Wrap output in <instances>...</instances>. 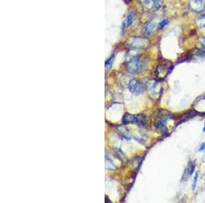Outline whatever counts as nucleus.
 Returning a JSON list of instances; mask_svg holds the SVG:
<instances>
[{"label": "nucleus", "instance_id": "f8f14e48", "mask_svg": "<svg viewBox=\"0 0 205 203\" xmlns=\"http://www.w3.org/2000/svg\"><path fill=\"white\" fill-rule=\"evenodd\" d=\"M147 116L145 114H136V123L139 126H144L147 123Z\"/></svg>", "mask_w": 205, "mask_h": 203}, {"label": "nucleus", "instance_id": "423d86ee", "mask_svg": "<svg viewBox=\"0 0 205 203\" xmlns=\"http://www.w3.org/2000/svg\"><path fill=\"white\" fill-rule=\"evenodd\" d=\"M128 88L131 93L135 95L140 94L144 90L142 83L140 80L133 78L129 81L128 84Z\"/></svg>", "mask_w": 205, "mask_h": 203}, {"label": "nucleus", "instance_id": "4468645a", "mask_svg": "<svg viewBox=\"0 0 205 203\" xmlns=\"http://www.w3.org/2000/svg\"><path fill=\"white\" fill-rule=\"evenodd\" d=\"M136 17H137V15H136L135 13L133 12H130L129 14L127 15V18H126V20H125L127 27H130L131 25H133V23H134V21H135V19H136Z\"/></svg>", "mask_w": 205, "mask_h": 203}, {"label": "nucleus", "instance_id": "ddd939ff", "mask_svg": "<svg viewBox=\"0 0 205 203\" xmlns=\"http://www.w3.org/2000/svg\"><path fill=\"white\" fill-rule=\"evenodd\" d=\"M196 23L198 28H205V12L202 13L196 18Z\"/></svg>", "mask_w": 205, "mask_h": 203}, {"label": "nucleus", "instance_id": "f3484780", "mask_svg": "<svg viewBox=\"0 0 205 203\" xmlns=\"http://www.w3.org/2000/svg\"><path fill=\"white\" fill-rule=\"evenodd\" d=\"M170 21L169 19H168V18H164V19L161 20V21H159L158 23V30H162V29H164L165 26H167L168 24H170Z\"/></svg>", "mask_w": 205, "mask_h": 203}, {"label": "nucleus", "instance_id": "f03ea898", "mask_svg": "<svg viewBox=\"0 0 205 203\" xmlns=\"http://www.w3.org/2000/svg\"><path fill=\"white\" fill-rule=\"evenodd\" d=\"M158 23H159L157 21V18H152L142 29V33L144 36L152 35L157 30H158V28H157L158 27Z\"/></svg>", "mask_w": 205, "mask_h": 203}, {"label": "nucleus", "instance_id": "7ed1b4c3", "mask_svg": "<svg viewBox=\"0 0 205 203\" xmlns=\"http://www.w3.org/2000/svg\"><path fill=\"white\" fill-rule=\"evenodd\" d=\"M141 62L138 57H135L129 60L127 64V70L129 73L131 74L138 73L142 69Z\"/></svg>", "mask_w": 205, "mask_h": 203}, {"label": "nucleus", "instance_id": "2eb2a0df", "mask_svg": "<svg viewBox=\"0 0 205 203\" xmlns=\"http://www.w3.org/2000/svg\"><path fill=\"white\" fill-rule=\"evenodd\" d=\"M140 3L141 6L144 7V8L149 9L152 6L153 7V4H152V0H140Z\"/></svg>", "mask_w": 205, "mask_h": 203}, {"label": "nucleus", "instance_id": "dca6fc26", "mask_svg": "<svg viewBox=\"0 0 205 203\" xmlns=\"http://www.w3.org/2000/svg\"><path fill=\"white\" fill-rule=\"evenodd\" d=\"M164 3V0H152L153 8L156 10H159L163 7Z\"/></svg>", "mask_w": 205, "mask_h": 203}, {"label": "nucleus", "instance_id": "9d476101", "mask_svg": "<svg viewBox=\"0 0 205 203\" xmlns=\"http://www.w3.org/2000/svg\"><path fill=\"white\" fill-rule=\"evenodd\" d=\"M122 123L125 125L128 124H135L136 123V115L126 113L122 118Z\"/></svg>", "mask_w": 205, "mask_h": 203}, {"label": "nucleus", "instance_id": "412c9836", "mask_svg": "<svg viewBox=\"0 0 205 203\" xmlns=\"http://www.w3.org/2000/svg\"><path fill=\"white\" fill-rule=\"evenodd\" d=\"M190 175V170H189V168H185V171L182 175V178H181V182H185L187 181V179L188 178V176Z\"/></svg>", "mask_w": 205, "mask_h": 203}, {"label": "nucleus", "instance_id": "39448f33", "mask_svg": "<svg viewBox=\"0 0 205 203\" xmlns=\"http://www.w3.org/2000/svg\"><path fill=\"white\" fill-rule=\"evenodd\" d=\"M188 6L193 12L202 13L205 11V0H189Z\"/></svg>", "mask_w": 205, "mask_h": 203}, {"label": "nucleus", "instance_id": "aec40b11", "mask_svg": "<svg viewBox=\"0 0 205 203\" xmlns=\"http://www.w3.org/2000/svg\"><path fill=\"white\" fill-rule=\"evenodd\" d=\"M187 168H189V170H190V176L192 175V174L194 173V170H195V168H196L195 162H190V163H189V165L187 166Z\"/></svg>", "mask_w": 205, "mask_h": 203}, {"label": "nucleus", "instance_id": "f257e3e1", "mask_svg": "<svg viewBox=\"0 0 205 203\" xmlns=\"http://www.w3.org/2000/svg\"><path fill=\"white\" fill-rule=\"evenodd\" d=\"M125 47L129 49L143 50L148 48L151 41L145 36H132L129 37L125 42Z\"/></svg>", "mask_w": 205, "mask_h": 203}, {"label": "nucleus", "instance_id": "5701e85b", "mask_svg": "<svg viewBox=\"0 0 205 203\" xmlns=\"http://www.w3.org/2000/svg\"><path fill=\"white\" fill-rule=\"evenodd\" d=\"M200 44L203 50L205 51V36H202L200 39Z\"/></svg>", "mask_w": 205, "mask_h": 203}, {"label": "nucleus", "instance_id": "a211bd4d", "mask_svg": "<svg viewBox=\"0 0 205 203\" xmlns=\"http://www.w3.org/2000/svg\"><path fill=\"white\" fill-rule=\"evenodd\" d=\"M118 128L120 129V130L119 129H119L120 132L121 133L122 136H124L126 138H127L129 137V131H128V129L126 128L125 126H120V127H118Z\"/></svg>", "mask_w": 205, "mask_h": 203}, {"label": "nucleus", "instance_id": "6e6552de", "mask_svg": "<svg viewBox=\"0 0 205 203\" xmlns=\"http://www.w3.org/2000/svg\"><path fill=\"white\" fill-rule=\"evenodd\" d=\"M155 126L157 130L161 134H163V135H166V134L168 133V131H168L167 126L165 125V123L163 120L157 118L155 122Z\"/></svg>", "mask_w": 205, "mask_h": 203}, {"label": "nucleus", "instance_id": "20e7f679", "mask_svg": "<svg viewBox=\"0 0 205 203\" xmlns=\"http://www.w3.org/2000/svg\"><path fill=\"white\" fill-rule=\"evenodd\" d=\"M146 88L148 89L150 94L153 97H157L160 93V83L158 80L155 79H151L146 81Z\"/></svg>", "mask_w": 205, "mask_h": 203}, {"label": "nucleus", "instance_id": "9b49d317", "mask_svg": "<svg viewBox=\"0 0 205 203\" xmlns=\"http://www.w3.org/2000/svg\"><path fill=\"white\" fill-rule=\"evenodd\" d=\"M106 168L107 170H115L117 168L107 152L106 155Z\"/></svg>", "mask_w": 205, "mask_h": 203}, {"label": "nucleus", "instance_id": "0eeeda50", "mask_svg": "<svg viewBox=\"0 0 205 203\" xmlns=\"http://www.w3.org/2000/svg\"><path fill=\"white\" fill-rule=\"evenodd\" d=\"M171 67L172 65L168 64L167 63L159 64L155 70V75L160 79L165 77L170 73Z\"/></svg>", "mask_w": 205, "mask_h": 203}, {"label": "nucleus", "instance_id": "393cba45", "mask_svg": "<svg viewBox=\"0 0 205 203\" xmlns=\"http://www.w3.org/2000/svg\"><path fill=\"white\" fill-rule=\"evenodd\" d=\"M202 131H203V132H205V123H204V126L203 130H202Z\"/></svg>", "mask_w": 205, "mask_h": 203}, {"label": "nucleus", "instance_id": "1a4fd4ad", "mask_svg": "<svg viewBox=\"0 0 205 203\" xmlns=\"http://www.w3.org/2000/svg\"><path fill=\"white\" fill-rule=\"evenodd\" d=\"M157 118L161 120L165 123L169 120L174 119V117H173V116L171 115L170 114V112H168V111L161 110H159L158 114H157Z\"/></svg>", "mask_w": 205, "mask_h": 203}, {"label": "nucleus", "instance_id": "6ab92c4d", "mask_svg": "<svg viewBox=\"0 0 205 203\" xmlns=\"http://www.w3.org/2000/svg\"><path fill=\"white\" fill-rule=\"evenodd\" d=\"M114 57H115V55H114V54H113L112 56L109 57V59H107L106 60V64H105L106 68H111L112 67V65L113 64V62H114Z\"/></svg>", "mask_w": 205, "mask_h": 203}, {"label": "nucleus", "instance_id": "4be33fe9", "mask_svg": "<svg viewBox=\"0 0 205 203\" xmlns=\"http://www.w3.org/2000/svg\"><path fill=\"white\" fill-rule=\"evenodd\" d=\"M198 176H199V173L196 172V175H195V176H194V182H193V184H192V190H195V189H196L197 182H198Z\"/></svg>", "mask_w": 205, "mask_h": 203}, {"label": "nucleus", "instance_id": "b1692460", "mask_svg": "<svg viewBox=\"0 0 205 203\" xmlns=\"http://www.w3.org/2000/svg\"><path fill=\"white\" fill-rule=\"evenodd\" d=\"M205 150V143L204 142H203V143H202L201 144V146L200 147V149H198V151L199 152H200V151H203Z\"/></svg>", "mask_w": 205, "mask_h": 203}]
</instances>
